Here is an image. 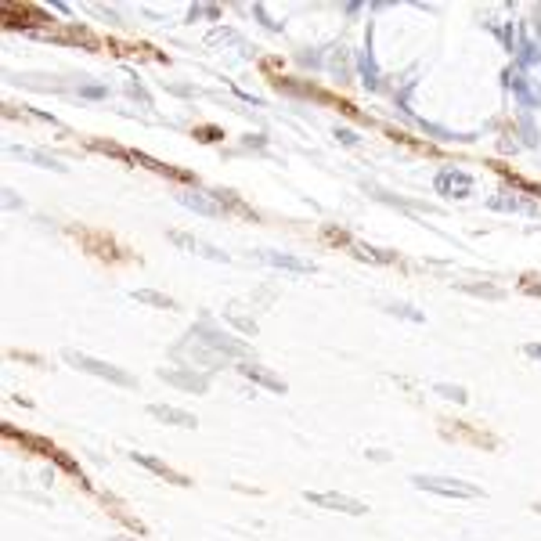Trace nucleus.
I'll use <instances>...</instances> for the list:
<instances>
[{
	"label": "nucleus",
	"instance_id": "obj_11",
	"mask_svg": "<svg viewBox=\"0 0 541 541\" xmlns=\"http://www.w3.org/2000/svg\"><path fill=\"white\" fill-rule=\"evenodd\" d=\"M15 159H26V162H36V166H44V170H66V166H61L58 159H51V155H44V152H36V148H8Z\"/></svg>",
	"mask_w": 541,
	"mask_h": 541
},
{
	"label": "nucleus",
	"instance_id": "obj_15",
	"mask_svg": "<svg viewBox=\"0 0 541 541\" xmlns=\"http://www.w3.org/2000/svg\"><path fill=\"white\" fill-rule=\"evenodd\" d=\"M436 393H441V397H448V401H459V404L469 401L466 390H462V386H451V383H436Z\"/></svg>",
	"mask_w": 541,
	"mask_h": 541
},
{
	"label": "nucleus",
	"instance_id": "obj_3",
	"mask_svg": "<svg viewBox=\"0 0 541 541\" xmlns=\"http://www.w3.org/2000/svg\"><path fill=\"white\" fill-rule=\"evenodd\" d=\"M192 336H199V343H206V346H213L217 353H231V358H242V353H249V346H245V343L231 340V336H227V332L213 328L210 321H199V325L192 328Z\"/></svg>",
	"mask_w": 541,
	"mask_h": 541
},
{
	"label": "nucleus",
	"instance_id": "obj_18",
	"mask_svg": "<svg viewBox=\"0 0 541 541\" xmlns=\"http://www.w3.org/2000/svg\"><path fill=\"white\" fill-rule=\"evenodd\" d=\"M340 137H343V144H358V134L353 130H340Z\"/></svg>",
	"mask_w": 541,
	"mask_h": 541
},
{
	"label": "nucleus",
	"instance_id": "obj_4",
	"mask_svg": "<svg viewBox=\"0 0 541 541\" xmlns=\"http://www.w3.org/2000/svg\"><path fill=\"white\" fill-rule=\"evenodd\" d=\"M307 502L310 505H321V509H336V512H350V516H365L368 505L358 502L350 494H318V491H307Z\"/></svg>",
	"mask_w": 541,
	"mask_h": 541
},
{
	"label": "nucleus",
	"instance_id": "obj_10",
	"mask_svg": "<svg viewBox=\"0 0 541 541\" xmlns=\"http://www.w3.org/2000/svg\"><path fill=\"white\" fill-rule=\"evenodd\" d=\"M242 376L253 379V383H260V386H267V390H275V393H285V383H282L278 376H270V372L260 368V365H242Z\"/></svg>",
	"mask_w": 541,
	"mask_h": 541
},
{
	"label": "nucleus",
	"instance_id": "obj_16",
	"mask_svg": "<svg viewBox=\"0 0 541 541\" xmlns=\"http://www.w3.org/2000/svg\"><path fill=\"white\" fill-rule=\"evenodd\" d=\"M390 314H401V318H408V321H422L419 310H411V307H404V303H401V307L393 303V307H390Z\"/></svg>",
	"mask_w": 541,
	"mask_h": 541
},
{
	"label": "nucleus",
	"instance_id": "obj_8",
	"mask_svg": "<svg viewBox=\"0 0 541 541\" xmlns=\"http://www.w3.org/2000/svg\"><path fill=\"white\" fill-rule=\"evenodd\" d=\"M436 192H444V195H459L466 199L473 192V181L466 174H455V170H444L441 177H436Z\"/></svg>",
	"mask_w": 541,
	"mask_h": 541
},
{
	"label": "nucleus",
	"instance_id": "obj_2",
	"mask_svg": "<svg viewBox=\"0 0 541 541\" xmlns=\"http://www.w3.org/2000/svg\"><path fill=\"white\" fill-rule=\"evenodd\" d=\"M411 484L419 491H433V494H444V498H480L484 487L466 484V480H451V476H429V473H415Z\"/></svg>",
	"mask_w": 541,
	"mask_h": 541
},
{
	"label": "nucleus",
	"instance_id": "obj_5",
	"mask_svg": "<svg viewBox=\"0 0 541 541\" xmlns=\"http://www.w3.org/2000/svg\"><path fill=\"white\" fill-rule=\"evenodd\" d=\"M159 379L170 383L177 390H188V393H206L210 390V379L206 376H195V372H181V368H159Z\"/></svg>",
	"mask_w": 541,
	"mask_h": 541
},
{
	"label": "nucleus",
	"instance_id": "obj_1",
	"mask_svg": "<svg viewBox=\"0 0 541 541\" xmlns=\"http://www.w3.org/2000/svg\"><path fill=\"white\" fill-rule=\"evenodd\" d=\"M66 361H69L73 368H79V372H91V376H98V379H109V383H116V386H134V376H130V372H123V368H116V365H109V361H101V358H91V353L66 350Z\"/></svg>",
	"mask_w": 541,
	"mask_h": 541
},
{
	"label": "nucleus",
	"instance_id": "obj_7",
	"mask_svg": "<svg viewBox=\"0 0 541 541\" xmlns=\"http://www.w3.org/2000/svg\"><path fill=\"white\" fill-rule=\"evenodd\" d=\"M130 459L137 462V466H144V469H152L155 476H162V480H170V484H177V487H188V476L184 473H177V469H170L166 462H159V459H152V455H141V451H134Z\"/></svg>",
	"mask_w": 541,
	"mask_h": 541
},
{
	"label": "nucleus",
	"instance_id": "obj_9",
	"mask_svg": "<svg viewBox=\"0 0 541 541\" xmlns=\"http://www.w3.org/2000/svg\"><path fill=\"white\" fill-rule=\"evenodd\" d=\"M170 242H177V245H184V249H192V253H199V257H206V260H217V264H227V253H220L217 245H206V242H199V238H192V235H170Z\"/></svg>",
	"mask_w": 541,
	"mask_h": 541
},
{
	"label": "nucleus",
	"instance_id": "obj_6",
	"mask_svg": "<svg viewBox=\"0 0 541 541\" xmlns=\"http://www.w3.org/2000/svg\"><path fill=\"white\" fill-rule=\"evenodd\" d=\"M148 415H152V419H159V422L184 426V429H195V426H199L192 411H181V408H174V404H148Z\"/></svg>",
	"mask_w": 541,
	"mask_h": 541
},
{
	"label": "nucleus",
	"instance_id": "obj_17",
	"mask_svg": "<svg viewBox=\"0 0 541 541\" xmlns=\"http://www.w3.org/2000/svg\"><path fill=\"white\" fill-rule=\"evenodd\" d=\"M527 358H538L541 361V343H527Z\"/></svg>",
	"mask_w": 541,
	"mask_h": 541
},
{
	"label": "nucleus",
	"instance_id": "obj_13",
	"mask_svg": "<svg viewBox=\"0 0 541 541\" xmlns=\"http://www.w3.org/2000/svg\"><path fill=\"white\" fill-rule=\"evenodd\" d=\"M267 264H275V267H285V270H296V275H310V267L307 260H296V257H285V253H264Z\"/></svg>",
	"mask_w": 541,
	"mask_h": 541
},
{
	"label": "nucleus",
	"instance_id": "obj_14",
	"mask_svg": "<svg viewBox=\"0 0 541 541\" xmlns=\"http://www.w3.org/2000/svg\"><path fill=\"white\" fill-rule=\"evenodd\" d=\"M137 303H152V307H162V310H177V303L170 296H162V293H152V289H134L130 293Z\"/></svg>",
	"mask_w": 541,
	"mask_h": 541
},
{
	"label": "nucleus",
	"instance_id": "obj_12",
	"mask_svg": "<svg viewBox=\"0 0 541 541\" xmlns=\"http://www.w3.org/2000/svg\"><path fill=\"white\" fill-rule=\"evenodd\" d=\"M177 202H181V206H188V210H195V213L220 217V206H217V202H206V199H202V195H195V192H181V195H177Z\"/></svg>",
	"mask_w": 541,
	"mask_h": 541
},
{
	"label": "nucleus",
	"instance_id": "obj_19",
	"mask_svg": "<svg viewBox=\"0 0 541 541\" xmlns=\"http://www.w3.org/2000/svg\"><path fill=\"white\" fill-rule=\"evenodd\" d=\"M109 541H134V538H123V534H116V538H109Z\"/></svg>",
	"mask_w": 541,
	"mask_h": 541
}]
</instances>
